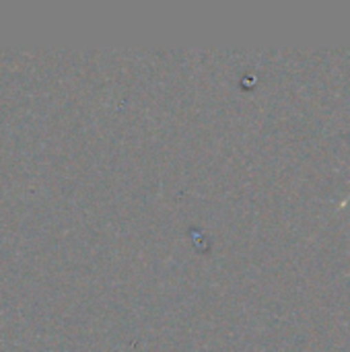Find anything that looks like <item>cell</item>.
I'll return each mask as SVG.
<instances>
[{
    "mask_svg": "<svg viewBox=\"0 0 350 352\" xmlns=\"http://www.w3.org/2000/svg\"><path fill=\"white\" fill-rule=\"evenodd\" d=\"M349 202H350V194H349V196H347V198H344V200H342V202H340V204H338V206H347Z\"/></svg>",
    "mask_w": 350,
    "mask_h": 352,
    "instance_id": "6da1fadb",
    "label": "cell"
}]
</instances>
